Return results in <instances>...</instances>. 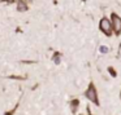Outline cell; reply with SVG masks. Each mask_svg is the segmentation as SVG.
I'll return each instance as SVG.
<instances>
[{"mask_svg":"<svg viewBox=\"0 0 121 115\" xmlns=\"http://www.w3.org/2000/svg\"><path fill=\"white\" fill-rule=\"evenodd\" d=\"M85 97H86L89 101H91L94 105H96V106H99L100 102H99V97H98V91H96V87H95V84L92 83V81H90L89 87H87L86 92H85Z\"/></svg>","mask_w":121,"mask_h":115,"instance_id":"6da1fadb","label":"cell"},{"mask_svg":"<svg viewBox=\"0 0 121 115\" xmlns=\"http://www.w3.org/2000/svg\"><path fill=\"white\" fill-rule=\"evenodd\" d=\"M99 29L100 31L103 32L104 35L107 36H111L113 34V30H112V25H111V21L107 18V17H103L99 22Z\"/></svg>","mask_w":121,"mask_h":115,"instance_id":"7a4b0ae2","label":"cell"},{"mask_svg":"<svg viewBox=\"0 0 121 115\" xmlns=\"http://www.w3.org/2000/svg\"><path fill=\"white\" fill-rule=\"evenodd\" d=\"M111 25H112L113 34H116L118 36L121 34V18L118 14H116V13L111 14Z\"/></svg>","mask_w":121,"mask_h":115,"instance_id":"3957f363","label":"cell"},{"mask_svg":"<svg viewBox=\"0 0 121 115\" xmlns=\"http://www.w3.org/2000/svg\"><path fill=\"white\" fill-rule=\"evenodd\" d=\"M69 107H70L72 114H76V112L78 111V107H79V100H78V98H73V100H70Z\"/></svg>","mask_w":121,"mask_h":115,"instance_id":"277c9868","label":"cell"},{"mask_svg":"<svg viewBox=\"0 0 121 115\" xmlns=\"http://www.w3.org/2000/svg\"><path fill=\"white\" fill-rule=\"evenodd\" d=\"M29 9L25 0H17V11L18 12H26Z\"/></svg>","mask_w":121,"mask_h":115,"instance_id":"5b68a950","label":"cell"},{"mask_svg":"<svg viewBox=\"0 0 121 115\" xmlns=\"http://www.w3.org/2000/svg\"><path fill=\"white\" fill-rule=\"evenodd\" d=\"M61 57H63V54H61L60 52H55V53H53V56H52V61H53V63H55V65H60V62H61Z\"/></svg>","mask_w":121,"mask_h":115,"instance_id":"8992f818","label":"cell"},{"mask_svg":"<svg viewBox=\"0 0 121 115\" xmlns=\"http://www.w3.org/2000/svg\"><path fill=\"white\" fill-rule=\"evenodd\" d=\"M107 70H108V73H109V75L112 76V78H117V71H116L115 69L112 67V66H109Z\"/></svg>","mask_w":121,"mask_h":115,"instance_id":"52a82bcc","label":"cell"},{"mask_svg":"<svg viewBox=\"0 0 121 115\" xmlns=\"http://www.w3.org/2000/svg\"><path fill=\"white\" fill-rule=\"evenodd\" d=\"M17 107H18V104H17L16 106H14V109H13V110H9L8 112H4V115H13L14 112H16V109H17Z\"/></svg>","mask_w":121,"mask_h":115,"instance_id":"ba28073f","label":"cell"},{"mask_svg":"<svg viewBox=\"0 0 121 115\" xmlns=\"http://www.w3.org/2000/svg\"><path fill=\"white\" fill-rule=\"evenodd\" d=\"M99 50H100V53H108V47H105V45H102V47L99 48Z\"/></svg>","mask_w":121,"mask_h":115,"instance_id":"9c48e42d","label":"cell"},{"mask_svg":"<svg viewBox=\"0 0 121 115\" xmlns=\"http://www.w3.org/2000/svg\"><path fill=\"white\" fill-rule=\"evenodd\" d=\"M1 3H7V4H13L14 0H0Z\"/></svg>","mask_w":121,"mask_h":115,"instance_id":"30bf717a","label":"cell"},{"mask_svg":"<svg viewBox=\"0 0 121 115\" xmlns=\"http://www.w3.org/2000/svg\"><path fill=\"white\" fill-rule=\"evenodd\" d=\"M87 115H92V114H91V110H90L89 106H87Z\"/></svg>","mask_w":121,"mask_h":115,"instance_id":"8fae6325","label":"cell"},{"mask_svg":"<svg viewBox=\"0 0 121 115\" xmlns=\"http://www.w3.org/2000/svg\"><path fill=\"white\" fill-rule=\"evenodd\" d=\"M120 98H121V93H120Z\"/></svg>","mask_w":121,"mask_h":115,"instance_id":"7c38bea8","label":"cell"},{"mask_svg":"<svg viewBox=\"0 0 121 115\" xmlns=\"http://www.w3.org/2000/svg\"><path fill=\"white\" fill-rule=\"evenodd\" d=\"M82 1H85V0H82Z\"/></svg>","mask_w":121,"mask_h":115,"instance_id":"4fadbf2b","label":"cell"},{"mask_svg":"<svg viewBox=\"0 0 121 115\" xmlns=\"http://www.w3.org/2000/svg\"><path fill=\"white\" fill-rule=\"evenodd\" d=\"M81 115H82V114H81Z\"/></svg>","mask_w":121,"mask_h":115,"instance_id":"5bb4252c","label":"cell"}]
</instances>
